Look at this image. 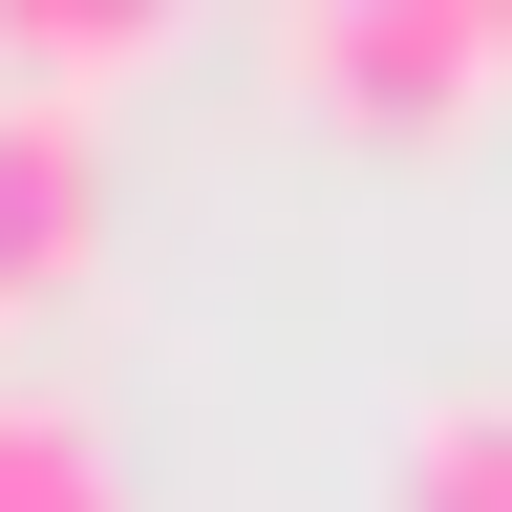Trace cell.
I'll return each mask as SVG.
<instances>
[{
    "mask_svg": "<svg viewBox=\"0 0 512 512\" xmlns=\"http://www.w3.org/2000/svg\"><path fill=\"white\" fill-rule=\"evenodd\" d=\"M107 64H150V0H0V107H64Z\"/></svg>",
    "mask_w": 512,
    "mask_h": 512,
    "instance_id": "obj_3",
    "label": "cell"
},
{
    "mask_svg": "<svg viewBox=\"0 0 512 512\" xmlns=\"http://www.w3.org/2000/svg\"><path fill=\"white\" fill-rule=\"evenodd\" d=\"M0 512H128V470H107V427L64 406V384H0Z\"/></svg>",
    "mask_w": 512,
    "mask_h": 512,
    "instance_id": "obj_4",
    "label": "cell"
},
{
    "mask_svg": "<svg viewBox=\"0 0 512 512\" xmlns=\"http://www.w3.org/2000/svg\"><path fill=\"white\" fill-rule=\"evenodd\" d=\"M278 64H299V107L470 128L491 107V0H278Z\"/></svg>",
    "mask_w": 512,
    "mask_h": 512,
    "instance_id": "obj_1",
    "label": "cell"
},
{
    "mask_svg": "<svg viewBox=\"0 0 512 512\" xmlns=\"http://www.w3.org/2000/svg\"><path fill=\"white\" fill-rule=\"evenodd\" d=\"M86 235H107V128L86 107H0V299L86 278Z\"/></svg>",
    "mask_w": 512,
    "mask_h": 512,
    "instance_id": "obj_2",
    "label": "cell"
},
{
    "mask_svg": "<svg viewBox=\"0 0 512 512\" xmlns=\"http://www.w3.org/2000/svg\"><path fill=\"white\" fill-rule=\"evenodd\" d=\"M384 512H512V384H470V406L406 427V491Z\"/></svg>",
    "mask_w": 512,
    "mask_h": 512,
    "instance_id": "obj_5",
    "label": "cell"
}]
</instances>
